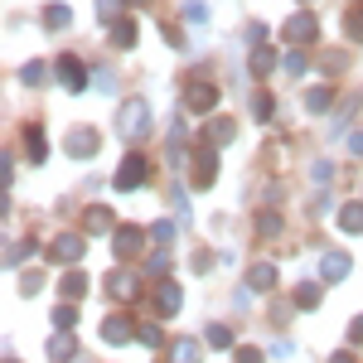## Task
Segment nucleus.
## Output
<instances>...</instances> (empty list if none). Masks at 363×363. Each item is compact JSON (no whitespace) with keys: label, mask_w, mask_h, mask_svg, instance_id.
I'll use <instances>...</instances> for the list:
<instances>
[{"label":"nucleus","mask_w":363,"mask_h":363,"mask_svg":"<svg viewBox=\"0 0 363 363\" xmlns=\"http://www.w3.org/2000/svg\"><path fill=\"white\" fill-rule=\"evenodd\" d=\"M272 112H277V102H272V97L262 92V97L252 102V116H257V121H272Z\"/></svg>","instance_id":"obj_32"},{"label":"nucleus","mask_w":363,"mask_h":363,"mask_svg":"<svg viewBox=\"0 0 363 363\" xmlns=\"http://www.w3.org/2000/svg\"><path fill=\"white\" fill-rule=\"evenodd\" d=\"M112 44H116V49H131V44H136V25H131V20L112 25Z\"/></svg>","instance_id":"obj_23"},{"label":"nucleus","mask_w":363,"mask_h":363,"mask_svg":"<svg viewBox=\"0 0 363 363\" xmlns=\"http://www.w3.org/2000/svg\"><path fill=\"white\" fill-rule=\"evenodd\" d=\"M330 363H354V354H349V349H339V354H330Z\"/></svg>","instance_id":"obj_44"},{"label":"nucleus","mask_w":363,"mask_h":363,"mask_svg":"<svg viewBox=\"0 0 363 363\" xmlns=\"http://www.w3.org/2000/svg\"><path fill=\"white\" fill-rule=\"evenodd\" d=\"M87 233H107V228H112V213H107V208H102V203H97V208H87Z\"/></svg>","instance_id":"obj_22"},{"label":"nucleus","mask_w":363,"mask_h":363,"mask_svg":"<svg viewBox=\"0 0 363 363\" xmlns=\"http://www.w3.org/2000/svg\"><path fill=\"white\" fill-rule=\"evenodd\" d=\"M112 184L121 189V194H131V189H140V184H145V160H140L136 150H131V155L116 165V179H112Z\"/></svg>","instance_id":"obj_3"},{"label":"nucleus","mask_w":363,"mask_h":363,"mask_svg":"<svg viewBox=\"0 0 363 363\" xmlns=\"http://www.w3.org/2000/svg\"><path fill=\"white\" fill-rule=\"evenodd\" d=\"M296 306L315 310V306H320V286H301V291H296Z\"/></svg>","instance_id":"obj_31"},{"label":"nucleus","mask_w":363,"mask_h":363,"mask_svg":"<svg viewBox=\"0 0 363 363\" xmlns=\"http://www.w3.org/2000/svg\"><path fill=\"white\" fill-rule=\"evenodd\" d=\"M44 25L49 29H68L73 25V10H68V5H49V10H44Z\"/></svg>","instance_id":"obj_21"},{"label":"nucleus","mask_w":363,"mask_h":363,"mask_svg":"<svg viewBox=\"0 0 363 363\" xmlns=\"http://www.w3.org/2000/svg\"><path fill=\"white\" fill-rule=\"evenodd\" d=\"M272 63H277L272 49H257V54H252V73H272Z\"/></svg>","instance_id":"obj_33"},{"label":"nucleus","mask_w":363,"mask_h":363,"mask_svg":"<svg viewBox=\"0 0 363 363\" xmlns=\"http://www.w3.org/2000/svg\"><path fill=\"white\" fill-rule=\"evenodd\" d=\"M257 228H262V238H277V233H281V213H262Z\"/></svg>","instance_id":"obj_35"},{"label":"nucleus","mask_w":363,"mask_h":363,"mask_svg":"<svg viewBox=\"0 0 363 363\" xmlns=\"http://www.w3.org/2000/svg\"><path fill=\"white\" fill-rule=\"evenodd\" d=\"M349 344H363V315L354 320V325H349Z\"/></svg>","instance_id":"obj_41"},{"label":"nucleus","mask_w":363,"mask_h":363,"mask_svg":"<svg viewBox=\"0 0 363 363\" xmlns=\"http://www.w3.org/2000/svg\"><path fill=\"white\" fill-rule=\"evenodd\" d=\"M54 68H58V83L68 87V92H83V87H87V73H83L78 58H58Z\"/></svg>","instance_id":"obj_9"},{"label":"nucleus","mask_w":363,"mask_h":363,"mask_svg":"<svg viewBox=\"0 0 363 363\" xmlns=\"http://www.w3.org/2000/svg\"><path fill=\"white\" fill-rule=\"evenodd\" d=\"M20 83L39 87V83H44V63H25V68H20Z\"/></svg>","instance_id":"obj_30"},{"label":"nucleus","mask_w":363,"mask_h":363,"mask_svg":"<svg viewBox=\"0 0 363 363\" xmlns=\"http://www.w3.org/2000/svg\"><path fill=\"white\" fill-rule=\"evenodd\" d=\"M10 363H15V359H10Z\"/></svg>","instance_id":"obj_46"},{"label":"nucleus","mask_w":363,"mask_h":363,"mask_svg":"<svg viewBox=\"0 0 363 363\" xmlns=\"http://www.w3.org/2000/svg\"><path fill=\"white\" fill-rule=\"evenodd\" d=\"M155 242L169 247V242H174V223H155Z\"/></svg>","instance_id":"obj_38"},{"label":"nucleus","mask_w":363,"mask_h":363,"mask_svg":"<svg viewBox=\"0 0 363 363\" xmlns=\"http://www.w3.org/2000/svg\"><path fill=\"white\" fill-rule=\"evenodd\" d=\"M184 15H189V20H208V10H203L199 0H189V5H184Z\"/></svg>","instance_id":"obj_40"},{"label":"nucleus","mask_w":363,"mask_h":363,"mask_svg":"<svg viewBox=\"0 0 363 363\" xmlns=\"http://www.w3.org/2000/svg\"><path fill=\"white\" fill-rule=\"evenodd\" d=\"M238 363H262V354L257 349H238Z\"/></svg>","instance_id":"obj_42"},{"label":"nucleus","mask_w":363,"mask_h":363,"mask_svg":"<svg viewBox=\"0 0 363 363\" xmlns=\"http://www.w3.org/2000/svg\"><path fill=\"white\" fill-rule=\"evenodd\" d=\"M306 107H310V112H330V87H310Z\"/></svg>","instance_id":"obj_24"},{"label":"nucleus","mask_w":363,"mask_h":363,"mask_svg":"<svg viewBox=\"0 0 363 363\" xmlns=\"http://www.w3.org/2000/svg\"><path fill=\"white\" fill-rule=\"evenodd\" d=\"M102 339H107V344H131V339H136V325H131L126 315H107V320H102Z\"/></svg>","instance_id":"obj_7"},{"label":"nucleus","mask_w":363,"mask_h":363,"mask_svg":"<svg viewBox=\"0 0 363 363\" xmlns=\"http://www.w3.org/2000/svg\"><path fill=\"white\" fill-rule=\"evenodd\" d=\"M208 344H213V349H233V330H228V325H208Z\"/></svg>","instance_id":"obj_25"},{"label":"nucleus","mask_w":363,"mask_h":363,"mask_svg":"<svg viewBox=\"0 0 363 363\" xmlns=\"http://www.w3.org/2000/svg\"><path fill=\"white\" fill-rule=\"evenodd\" d=\"M213 174H218V155L199 150L194 155V189H213Z\"/></svg>","instance_id":"obj_10"},{"label":"nucleus","mask_w":363,"mask_h":363,"mask_svg":"<svg viewBox=\"0 0 363 363\" xmlns=\"http://www.w3.org/2000/svg\"><path fill=\"white\" fill-rule=\"evenodd\" d=\"M140 247H145V233H140V228H116V257H121V262H131Z\"/></svg>","instance_id":"obj_11"},{"label":"nucleus","mask_w":363,"mask_h":363,"mask_svg":"<svg viewBox=\"0 0 363 363\" xmlns=\"http://www.w3.org/2000/svg\"><path fill=\"white\" fill-rule=\"evenodd\" d=\"M145 272H150V277H165V272H169V252L160 247L155 257H150V262H145Z\"/></svg>","instance_id":"obj_34"},{"label":"nucleus","mask_w":363,"mask_h":363,"mask_svg":"<svg viewBox=\"0 0 363 363\" xmlns=\"http://www.w3.org/2000/svg\"><path fill=\"white\" fill-rule=\"evenodd\" d=\"M184 107H189V112H213V107H218V87L203 83V78L184 83Z\"/></svg>","instance_id":"obj_2"},{"label":"nucleus","mask_w":363,"mask_h":363,"mask_svg":"<svg viewBox=\"0 0 363 363\" xmlns=\"http://www.w3.org/2000/svg\"><path fill=\"white\" fill-rule=\"evenodd\" d=\"M25 145H29V160H34V165L49 155V145H44V131H39V126H25Z\"/></svg>","instance_id":"obj_18"},{"label":"nucleus","mask_w":363,"mask_h":363,"mask_svg":"<svg viewBox=\"0 0 363 363\" xmlns=\"http://www.w3.org/2000/svg\"><path fill=\"white\" fill-rule=\"evenodd\" d=\"M179 306H184V291H179L174 281H160V286H155V310H160V315H174Z\"/></svg>","instance_id":"obj_12"},{"label":"nucleus","mask_w":363,"mask_h":363,"mask_svg":"<svg viewBox=\"0 0 363 363\" xmlns=\"http://www.w3.org/2000/svg\"><path fill=\"white\" fill-rule=\"evenodd\" d=\"M136 339L145 344V349H160V344H165V335H160V325H140V330H136Z\"/></svg>","instance_id":"obj_27"},{"label":"nucleus","mask_w":363,"mask_h":363,"mask_svg":"<svg viewBox=\"0 0 363 363\" xmlns=\"http://www.w3.org/2000/svg\"><path fill=\"white\" fill-rule=\"evenodd\" d=\"M58 291H63L68 301H78V296H83V291H87V277H83V272H68V277L58 281Z\"/></svg>","instance_id":"obj_20"},{"label":"nucleus","mask_w":363,"mask_h":363,"mask_svg":"<svg viewBox=\"0 0 363 363\" xmlns=\"http://www.w3.org/2000/svg\"><path fill=\"white\" fill-rule=\"evenodd\" d=\"M97 145H102V136H97L92 126H78V131L68 136V155H73V160H87V155H92Z\"/></svg>","instance_id":"obj_8"},{"label":"nucleus","mask_w":363,"mask_h":363,"mask_svg":"<svg viewBox=\"0 0 363 363\" xmlns=\"http://www.w3.org/2000/svg\"><path fill=\"white\" fill-rule=\"evenodd\" d=\"M349 150H354V155H363V131H354V136H349Z\"/></svg>","instance_id":"obj_43"},{"label":"nucleus","mask_w":363,"mask_h":363,"mask_svg":"<svg viewBox=\"0 0 363 363\" xmlns=\"http://www.w3.org/2000/svg\"><path fill=\"white\" fill-rule=\"evenodd\" d=\"M25 257H29V242H10V247H5V262H10V267H20Z\"/></svg>","instance_id":"obj_37"},{"label":"nucleus","mask_w":363,"mask_h":363,"mask_svg":"<svg viewBox=\"0 0 363 363\" xmlns=\"http://www.w3.org/2000/svg\"><path fill=\"white\" fill-rule=\"evenodd\" d=\"M272 286H277V267H272V262L247 267V291H272Z\"/></svg>","instance_id":"obj_14"},{"label":"nucleus","mask_w":363,"mask_h":363,"mask_svg":"<svg viewBox=\"0 0 363 363\" xmlns=\"http://www.w3.org/2000/svg\"><path fill=\"white\" fill-rule=\"evenodd\" d=\"M97 20H107V25H121V0H97Z\"/></svg>","instance_id":"obj_26"},{"label":"nucleus","mask_w":363,"mask_h":363,"mask_svg":"<svg viewBox=\"0 0 363 363\" xmlns=\"http://www.w3.org/2000/svg\"><path fill=\"white\" fill-rule=\"evenodd\" d=\"M344 29H349L354 44H363V10H349V15H344Z\"/></svg>","instance_id":"obj_28"},{"label":"nucleus","mask_w":363,"mask_h":363,"mask_svg":"<svg viewBox=\"0 0 363 363\" xmlns=\"http://www.w3.org/2000/svg\"><path fill=\"white\" fill-rule=\"evenodd\" d=\"M116 131H121L126 140L145 136V131H150V107H145V102H126L121 116H116Z\"/></svg>","instance_id":"obj_1"},{"label":"nucleus","mask_w":363,"mask_h":363,"mask_svg":"<svg viewBox=\"0 0 363 363\" xmlns=\"http://www.w3.org/2000/svg\"><path fill=\"white\" fill-rule=\"evenodd\" d=\"M169 363H199V339H174Z\"/></svg>","instance_id":"obj_19"},{"label":"nucleus","mask_w":363,"mask_h":363,"mask_svg":"<svg viewBox=\"0 0 363 363\" xmlns=\"http://www.w3.org/2000/svg\"><path fill=\"white\" fill-rule=\"evenodd\" d=\"M73 354H78V344H73L68 335H54V339H49V359H54V363H68Z\"/></svg>","instance_id":"obj_17"},{"label":"nucleus","mask_w":363,"mask_h":363,"mask_svg":"<svg viewBox=\"0 0 363 363\" xmlns=\"http://www.w3.org/2000/svg\"><path fill=\"white\" fill-rule=\"evenodd\" d=\"M344 277H349V257H344V252H325V257H320V281H325V286H339Z\"/></svg>","instance_id":"obj_6"},{"label":"nucleus","mask_w":363,"mask_h":363,"mask_svg":"<svg viewBox=\"0 0 363 363\" xmlns=\"http://www.w3.org/2000/svg\"><path fill=\"white\" fill-rule=\"evenodd\" d=\"M73 320H78V310H73V306H54V330H68Z\"/></svg>","instance_id":"obj_36"},{"label":"nucleus","mask_w":363,"mask_h":363,"mask_svg":"<svg viewBox=\"0 0 363 363\" xmlns=\"http://www.w3.org/2000/svg\"><path fill=\"white\" fill-rule=\"evenodd\" d=\"M281 68H286L291 78H301V73H306V54H301V49H291V54L281 58Z\"/></svg>","instance_id":"obj_29"},{"label":"nucleus","mask_w":363,"mask_h":363,"mask_svg":"<svg viewBox=\"0 0 363 363\" xmlns=\"http://www.w3.org/2000/svg\"><path fill=\"white\" fill-rule=\"evenodd\" d=\"M238 136V121L233 116H218V121H208V145L218 140V145H228V140Z\"/></svg>","instance_id":"obj_15"},{"label":"nucleus","mask_w":363,"mask_h":363,"mask_svg":"<svg viewBox=\"0 0 363 363\" xmlns=\"http://www.w3.org/2000/svg\"><path fill=\"white\" fill-rule=\"evenodd\" d=\"M301 5H310V0H301Z\"/></svg>","instance_id":"obj_45"},{"label":"nucleus","mask_w":363,"mask_h":363,"mask_svg":"<svg viewBox=\"0 0 363 363\" xmlns=\"http://www.w3.org/2000/svg\"><path fill=\"white\" fill-rule=\"evenodd\" d=\"M39 286H44V277H39V272H29V277L20 281V291H25V296H34V291H39Z\"/></svg>","instance_id":"obj_39"},{"label":"nucleus","mask_w":363,"mask_h":363,"mask_svg":"<svg viewBox=\"0 0 363 363\" xmlns=\"http://www.w3.org/2000/svg\"><path fill=\"white\" fill-rule=\"evenodd\" d=\"M136 291H140V277L131 267H116L112 277H107V296H112V301H131Z\"/></svg>","instance_id":"obj_5"},{"label":"nucleus","mask_w":363,"mask_h":363,"mask_svg":"<svg viewBox=\"0 0 363 363\" xmlns=\"http://www.w3.org/2000/svg\"><path fill=\"white\" fill-rule=\"evenodd\" d=\"M49 257H54V262H63V267L83 262V238H78V233H58L54 242H49Z\"/></svg>","instance_id":"obj_4"},{"label":"nucleus","mask_w":363,"mask_h":363,"mask_svg":"<svg viewBox=\"0 0 363 363\" xmlns=\"http://www.w3.org/2000/svg\"><path fill=\"white\" fill-rule=\"evenodd\" d=\"M339 228L344 233H363V203H344L339 208Z\"/></svg>","instance_id":"obj_16"},{"label":"nucleus","mask_w":363,"mask_h":363,"mask_svg":"<svg viewBox=\"0 0 363 363\" xmlns=\"http://www.w3.org/2000/svg\"><path fill=\"white\" fill-rule=\"evenodd\" d=\"M286 39H291V44H310V39H315V15H306V10H301V15H291Z\"/></svg>","instance_id":"obj_13"}]
</instances>
